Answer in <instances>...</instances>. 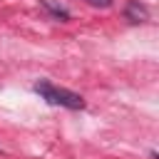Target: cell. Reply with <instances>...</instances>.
Instances as JSON below:
<instances>
[{
	"label": "cell",
	"instance_id": "cell-1",
	"mask_svg": "<svg viewBox=\"0 0 159 159\" xmlns=\"http://www.w3.org/2000/svg\"><path fill=\"white\" fill-rule=\"evenodd\" d=\"M32 89H35L47 104L65 107V109H84V99H82L77 92L65 89V87H57V84H52L50 80H40V82H35Z\"/></svg>",
	"mask_w": 159,
	"mask_h": 159
},
{
	"label": "cell",
	"instance_id": "cell-2",
	"mask_svg": "<svg viewBox=\"0 0 159 159\" xmlns=\"http://www.w3.org/2000/svg\"><path fill=\"white\" fill-rule=\"evenodd\" d=\"M124 17L129 20V22H147V17H149V10H147V5L144 2H139V0H129L127 2V7H124Z\"/></svg>",
	"mask_w": 159,
	"mask_h": 159
},
{
	"label": "cell",
	"instance_id": "cell-3",
	"mask_svg": "<svg viewBox=\"0 0 159 159\" xmlns=\"http://www.w3.org/2000/svg\"><path fill=\"white\" fill-rule=\"evenodd\" d=\"M42 5H45V7L55 15V17H60L62 22H67V20H70V12H67V10H62V7H57V5H52L50 0H42Z\"/></svg>",
	"mask_w": 159,
	"mask_h": 159
},
{
	"label": "cell",
	"instance_id": "cell-4",
	"mask_svg": "<svg viewBox=\"0 0 159 159\" xmlns=\"http://www.w3.org/2000/svg\"><path fill=\"white\" fill-rule=\"evenodd\" d=\"M84 2H89L92 7H109L112 5V0H84Z\"/></svg>",
	"mask_w": 159,
	"mask_h": 159
}]
</instances>
